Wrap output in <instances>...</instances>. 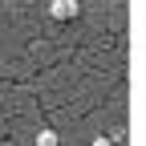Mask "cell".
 I'll use <instances>...</instances> for the list:
<instances>
[{
    "label": "cell",
    "mask_w": 146,
    "mask_h": 146,
    "mask_svg": "<svg viewBox=\"0 0 146 146\" xmlns=\"http://www.w3.org/2000/svg\"><path fill=\"white\" fill-rule=\"evenodd\" d=\"M49 16H53V21H77V0H53Z\"/></svg>",
    "instance_id": "6da1fadb"
},
{
    "label": "cell",
    "mask_w": 146,
    "mask_h": 146,
    "mask_svg": "<svg viewBox=\"0 0 146 146\" xmlns=\"http://www.w3.org/2000/svg\"><path fill=\"white\" fill-rule=\"evenodd\" d=\"M33 142H36V146H61V138L53 134V130H41V134L33 138Z\"/></svg>",
    "instance_id": "7a4b0ae2"
},
{
    "label": "cell",
    "mask_w": 146,
    "mask_h": 146,
    "mask_svg": "<svg viewBox=\"0 0 146 146\" xmlns=\"http://www.w3.org/2000/svg\"><path fill=\"white\" fill-rule=\"evenodd\" d=\"M94 146H114V142H110V138H94Z\"/></svg>",
    "instance_id": "3957f363"
}]
</instances>
